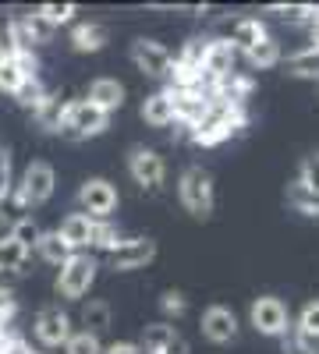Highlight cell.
Returning <instances> with one entry per match:
<instances>
[{
  "label": "cell",
  "mask_w": 319,
  "mask_h": 354,
  "mask_svg": "<svg viewBox=\"0 0 319 354\" xmlns=\"http://www.w3.org/2000/svg\"><path fill=\"white\" fill-rule=\"evenodd\" d=\"M82 326H85V333L100 337L110 326V305L107 301H89V305L82 308Z\"/></svg>",
  "instance_id": "44dd1931"
},
{
  "label": "cell",
  "mask_w": 319,
  "mask_h": 354,
  "mask_svg": "<svg viewBox=\"0 0 319 354\" xmlns=\"http://www.w3.org/2000/svg\"><path fill=\"white\" fill-rule=\"evenodd\" d=\"M305 57H319V18L309 25V46L302 50Z\"/></svg>",
  "instance_id": "d590c367"
},
{
  "label": "cell",
  "mask_w": 319,
  "mask_h": 354,
  "mask_svg": "<svg viewBox=\"0 0 319 354\" xmlns=\"http://www.w3.org/2000/svg\"><path fill=\"white\" fill-rule=\"evenodd\" d=\"M36 340L43 347H64L71 340V319H68V312H61L57 305L39 308V315H36Z\"/></svg>",
  "instance_id": "ba28073f"
},
{
  "label": "cell",
  "mask_w": 319,
  "mask_h": 354,
  "mask_svg": "<svg viewBox=\"0 0 319 354\" xmlns=\"http://www.w3.org/2000/svg\"><path fill=\"white\" fill-rule=\"evenodd\" d=\"M75 11H78L75 4H43V8H39V15H43L53 28H57V25H64V21H71Z\"/></svg>",
  "instance_id": "1f68e13d"
},
{
  "label": "cell",
  "mask_w": 319,
  "mask_h": 354,
  "mask_svg": "<svg viewBox=\"0 0 319 354\" xmlns=\"http://www.w3.org/2000/svg\"><path fill=\"white\" fill-rule=\"evenodd\" d=\"M11 195V153L0 149V202Z\"/></svg>",
  "instance_id": "836d02e7"
},
{
  "label": "cell",
  "mask_w": 319,
  "mask_h": 354,
  "mask_svg": "<svg viewBox=\"0 0 319 354\" xmlns=\"http://www.w3.org/2000/svg\"><path fill=\"white\" fill-rule=\"evenodd\" d=\"M245 57H248L252 68H273L280 61V43L273 36H266V39H259L252 50H245Z\"/></svg>",
  "instance_id": "d6986e66"
},
{
  "label": "cell",
  "mask_w": 319,
  "mask_h": 354,
  "mask_svg": "<svg viewBox=\"0 0 319 354\" xmlns=\"http://www.w3.org/2000/svg\"><path fill=\"white\" fill-rule=\"evenodd\" d=\"M284 354H316V347H312V344H305V340H298V337H295V340H291V344H287V351H284Z\"/></svg>",
  "instance_id": "74e56055"
},
{
  "label": "cell",
  "mask_w": 319,
  "mask_h": 354,
  "mask_svg": "<svg viewBox=\"0 0 319 354\" xmlns=\"http://www.w3.org/2000/svg\"><path fill=\"white\" fill-rule=\"evenodd\" d=\"M93 230H96V220H89L85 213H71V216H64L61 230H57V238H61L71 252H78V248H89L93 245Z\"/></svg>",
  "instance_id": "7c38bea8"
},
{
  "label": "cell",
  "mask_w": 319,
  "mask_h": 354,
  "mask_svg": "<svg viewBox=\"0 0 319 354\" xmlns=\"http://www.w3.org/2000/svg\"><path fill=\"white\" fill-rule=\"evenodd\" d=\"M103 354H142L135 344H128V340H121V344H110V347H103Z\"/></svg>",
  "instance_id": "8d00e7d4"
},
{
  "label": "cell",
  "mask_w": 319,
  "mask_h": 354,
  "mask_svg": "<svg viewBox=\"0 0 319 354\" xmlns=\"http://www.w3.org/2000/svg\"><path fill=\"white\" fill-rule=\"evenodd\" d=\"M107 124H110V113H103V110L93 106L89 100H75V103L64 106L57 131H61L64 138H71V142H78V138H96V135H103Z\"/></svg>",
  "instance_id": "6da1fadb"
},
{
  "label": "cell",
  "mask_w": 319,
  "mask_h": 354,
  "mask_svg": "<svg viewBox=\"0 0 319 354\" xmlns=\"http://www.w3.org/2000/svg\"><path fill=\"white\" fill-rule=\"evenodd\" d=\"M64 354H103V344H100V337H93V333H71V340L64 344Z\"/></svg>",
  "instance_id": "4316f807"
},
{
  "label": "cell",
  "mask_w": 319,
  "mask_h": 354,
  "mask_svg": "<svg viewBox=\"0 0 319 354\" xmlns=\"http://www.w3.org/2000/svg\"><path fill=\"white\" fill-rule=\"evenodd\" d=\"M298 185L312 195V198H319V153H309L305 160H302V170H298Z\"/></svg>",
  "instance_id": "d4e9b609"
},
{
  "label": "cell",
  "mask_w": 319,
  "mask_h": 354,
  "mask_svg": "<svg viewBox=\"0 0 319 354\" xmlns=\"http://www.w3.org/2000/svg\"><path fill=\"white\" fill-rule=\"evenodd\" d=\"M128 170L135 177V185H142V188H160L163 185V174H167L163 156L153 153V149H146V145H135V149H131Z\"/></svg>",
  "instance_id": "9c48e42d"
},
{
  "label": "cell",
  "mask_w": 319,
  "mask_h": 354,
  "mask_svg": "<svg viewBox=\"0 0 319 354\" xmlns=\"http://www.w3.org/2000/svg\"><path fill=\"white\" fill-rule=\"evenodd\" d=\"M46 96H50V93H43L39 78H28V82H25V85L18 88V103H21V106H33V113L39 110V103H43Z\"/></svg>",
  "instance_id": "f546056e"
},
{
  "label": "cell",
  "mask_w": 319,
  "mask_h": 354,
  "mask_svg": "<svg viewBox=\"0 0 319 354\" xmlns=\"http://www.w3.org/2000/svg\"><path fill=\"white\" fill-rule=\"evenodd\" d=\"M8 238L18 245V248H25V252H33L36 245H39V238H43V230H39V223L33 220V216H18L15 220V227H11V234Z\"/></svg>",
  "instance_id": "ac0fdd59"
},
{
  "label": "cell",
  "mask_w": 319,
  "mask_h": 354,
  "mask_svg": "<svg viewBox=\"0 0 319 354\" xmlns=\"http://www.w3.org/2000/svg\"><path fill=\"white\" fill-rule=\"evenodd\" d=\"M273 15H280L284 21H305V18H319V8H312V4H273L270 8Z\"/></svg>",
  "instance_id": "83f0119b"
},
{
  "label": "cell",
  "mask_w": 319,
  "mask_h": 354,
  "mask_svg": "<svg viewBox=\"0 0 319 354\" xmlns=\"http://www.w3.org/2000/svg\"><path fill=\"white\" fill-rule=\"evenodd\" d=\"M25 82H28V78H25L21 68L15 64V57H0V93L18 96V88H21Z\"/></svg>",
  "instance_id": "cb8c5ba5"
},
{
  "label": "cell",
  "mask_w": 319,
  "mask_h": 354,
  "mask_svg": "<svg viewBox=\"0 0 319 354\" xmlns=\"http://www.w3.org/2000/svg\"><path fill=\"white\" fill-rule=\"evenodd\" d=\"M96 259L93 255H85V252H75L64 266H61V273H57V294L68 301H78L82 294H89V287L96 283Z\"/></svg>",
  "instance_id": "3957f363"
},
{
  "label": "cell",
  "mask_w": 319,
  "mask_h": 354,
  "mask_svg": "<svg viewBox=\"0 0 319 354\" xmlns=\"http://www.w3.org/2000/svg\"><path fill=\"white\" fill-rule=\"evenodd\" d=\"M110 43V32L103 25H96V21H85V25H75V32H71V46L78 50V53H96V50H103Z\"/></svg>",
  "instance_id": "5bb4252c"
},
{
  "label": "cell",
  "mask_w": 319,
  "mask_h": 354,
  "mask_svg": "<svg viewBox=\"0 0 319 354\" xmlns=\"http://www.w3.org/2000/svg\"><path fill=\"white\" fill-rule=\"evenodd\" d=\"M36 252L50 262V266H64L75 252L61 241V238H57V230H50V234H43V238H39V245H36Z\"/></svg>",
  "instance_id": "ffe728a7"
},
{
  "label": "cell",
  "mask_w": 319,
  "mask_h": 354,
  "mask_svg": "<svg viewBox=\"0 0 319 354\" xmlns=\"http://www.w3.org/2000/svg\"><path fill=\"white\" fill-rule=\"evenodd\" d=\"M18 53V36H15V18L0 15V57H15Z\"/></svg>",
  "instance_id": "f1b7e54d"
},
{
  "label": "cell",
  "mask_w": 319,
  "mask_h": 354,
  "mask_svg": "<svg viewBox=\"0 0 319 354\" xmlns=\"http://www.w3.org/2000/svg\"><path fill=\"white\" fill-rule=\"evenodd\" d=\"M118 230H113L107 220H96V230H93V245L96 248H103V252H113V248H118Z\"/></svg>",
  "instance_id": "4dcf8cb0"
},
{
  "label": "cell",
  "mask_w": 319,
  "mask_h": 354,
  "mask_svg": "<svg viewBox=\"0 0 319 354\" xmlns=\"http://www.w3.org/2000/svg\"><path fill=\"white\" fill-rule=\"evenodd\" d=\"M28 266V252L18 248L11 238H0V270H11V273H25Z\"/></svg>",
  "instance_id": "603a6c76"
},
{
  "label": "cell",
  "mask_w": 319,
  "mask_h": 354,
  "mask_svg": "<svg viewBox=\"0 0 319 354\" xmlns=\"http://www.w3.org/2000/svg\"><path fill=\"white\" fill-rule=\"evenodd\" d=\"M160 308H163L167 315H185L188 301H185V294H178V290H167L163 298H160Z\"/></svg>",
  "instance_id": "d6a6232c"
},
{
  "label": "cell",
  "mask_w": 319,
  "mask_h": 354,
  "mask_svg": "<svg viewBox=\"0 0 319 354\" xmlns=\"http://www.w3.org/2000/svg\"><path fill=\"white\" fill-rule=\"evenodd\" d=\"M15 308H18V305H15V294H11L8 287H0V330H4V322L15 315Z\"/></svg>",
  "instance_id": "e575fe53"
},
{
  "label": "cell",
  "mask_w": 319,
  "mask_h": 354,
  "mask_svg": "<svg viewBox=\"0 0 319 354\" xmlns=\"http://www.w3.org/2000/svg\"><path fill=\"white\" fill-rule=\"evenodd\" d=\"M78 202L89 220H110V213L118 209V188L103 177H89L82 188H78Z\"/></svg>",
  "instance_id": "8992f818"
},
{
  "label": "cell",
  "mask_w": 319,
  "mask_h": 354,
  "mask_svg": "<svg viewBox=\"0 0 319 354\" xmlns=\"http://www.w3.org/2000/svg\"><path fill=\"white\" fill-rule=\"evenodd\" d=\"M85 100H89L93 106H100L103 113H113V110H121V103H125V85L118 78H96L89 85V96Z\"/></svg>",
  "instance_id": "4fadbf2b"
},
{
  "label": "cell",
  "mask_w": 319,
  "mask_h": 354,
  "mask_svg": "<svg viewBox=\"0 0 319 354\" xmlns=\"http://www.w3.org/2000/svg\"><path fill=\"white\" fill-rule=\"evenodd\" d=\"M259 39H266V25L259 21V18H238L235 21V32H230V46L235 50H252Z\"/></svg>",
  "instance_id": "2e32d148"
},
{
  "label": "cell",
  "mask_w": 319,
  "mask_h": 354,
  "mask_svg": "<svg viewBox=\"0 0 319 354\" xmlns=\"http://www.w3.org/2000/svg\"><path fill=\"white\" fill-rule=\"evenodd\" d=\"M131 61L142 75H149V78H167L170 75V64H174V57L153 43V39H135L131 43Z\"/></svg>",
  "instance_id": "30bf717a"
},
{
  "label": "cell",
  "mask_w": 319,
  "mask_h": 354,
  "mask_svg": "<svg viewBox=\"0 0 319 354\" xmlns=\"http://www.w3.org/2000/svg\"><path fill=\"white\" fill-rule=\"evenodd\" d=\"M202 337L213 344H230L238 337V315L224 305H210L202 312Z\"/></svg>",
  "instance_id": "8fae6325"
},
{
  "label": "cell",
  "mask_w": 319,
  "mask_h": 354,
  "mask_svg": "<svg viewBox=\"0 0 319 354\" xmlns=\"http://www.w3.org/2000/svg\"><path fill=\"white\" fill-rule=\"evenodd\" d=\"M53 185H57L53 167H50V163H43V160H36V163H28V167H25L21 185H18L15 198H18L21 209H28V205H43V202L53 195Z\"/></svg>",
  "instance_id": "277c9868"
},
{
  "label": "cell",
  "mask_w": 319,
  "mask_h": 354,
  "mask_svg": "<svg viewBox=\"0 0 319 354\" xmlns=\"http://www.w3.org/2000/svg\"><path fill=\"white\" fill-rule=\"evenodd\" d=\"M287 202H291L298 213H305V216H319V198H312L298 181H295L291 188H287Z\"/></svg>",
  "instance_id": "484cf974"
},
{
  "label": "cell",
  "mask_w": 319,
  "mask_h": 354,
  "mask_svg": "<svg viewBox=\"0 0 319 354\" xmlns=\"http://www.w3.org/2000/svg\"><path fill=\"white\" fill-rule=\"evenodd\" d=\"M142 121H146L149 128H167L174 124V103L167 93H153L146 96V103H142Z\"/></svg>",
  "instance_id": "9a60e30c"
},
{
  "label": "cell",
  "mask_w": 319,
  "mask_h": 354,
  "mask_svg": "<svg viewBox=\"0 0 319 354\" xmlns=\"http://www.w3.org/2000/svg\"><path fill=\"white\" fill-rule=\"evenodd\" d=\"M156 259V241L149 238H128V241H118V248L110 252V266L118 273H131V270H142Z\"/></svg>",
  "instance_id": "52a82bcc"
},
{
  "label": "cell",
  "mask_w": 319,
  "mask_h": 354,
  "mask_svg": "<svg viewBox=\"0 0 319 354\" xmlns=\"http://www.w3.org/2000/svg\"><path fill=\"white\" fill-rule=\"evenodd\" d=\"M295 337L305 340V344H316L319 340V301H309L298 315V326H295Z\"/></svg>",
  "instance_id": "7402d4cb"
},
{
  "label": "cell",
  "mask_w": 319,
  "mask_h": 354,
  "mask_svg": "<svg viewBox=\"0 0 319 354\" xmlns=\"http://www.w3.org/2000/svg\"><path fill=\"white\" fill-rule=\"evenodd\" d=\"M248 322L255 326V333H263V337H284L291 330V312H287V305L280 298H270L266 294V298L252 301Z\"/></svg>",
  "instance_id": "5b68a950"
},
{
  "label": "cell",
  "mask_w": 319,
  "mask_h": 354,
  "mask_svg": "<svg viewBox=\"0 0 319 354\" xmlns=\"http://www.w3.org/2000/svg\"><path fill=\"white\" fill-rule=\"evenodd\" d=\"M178 337V330L170 326V322H149L146 330H142V347L138 351H146V354H163L170 347V340Z\"/></svg>",
  "instance_id": "e0dca14e"
},
{
  "label": "cell",
  "mask_w": 319,
  "mask_h": 354,
  "mask_svg": "<svg viewBox=\"0 0 319 354\" xmlns=\"http://www.w3.org/2000/svg\"><path fill=\"white\" fill-rule=\"evenodd\" d=\"M178 198H181V205L188 209V216L210 220V216H213V177L202 170V167H188V170L181 174Z\"/></svg>",
  "instance_id": "7a4b0ae2"
}]
</instances>
